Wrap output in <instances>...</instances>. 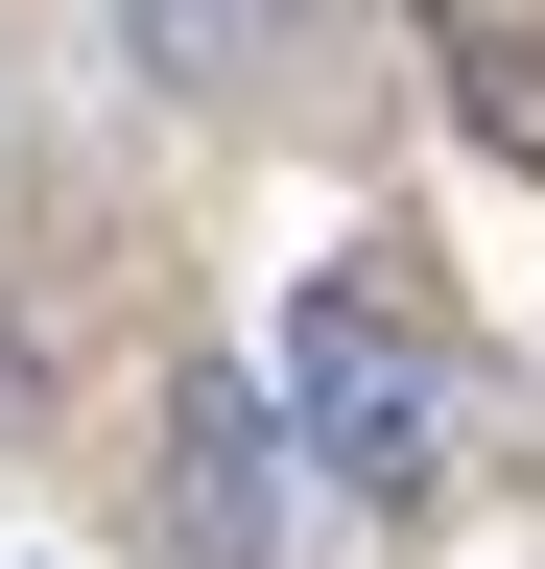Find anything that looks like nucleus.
Listing matches in <instances>:
<instances>
[{
	"label": "nucleus",
	"mask_w": 545,
	"mask_h": 569,
	"mask_svg": "<svg viewBox=\"0 0 545 569\" xmlns=\"http://www.w3.org/2000/svg\"><path fill=\"white\" fill-rule=\"evenodd\" d=\"M285 451L356 498V522H427V475H451V356L403 332L356 261H332L309 309H285Z\"/></svg>",
	"instance_id": "nucleus-1"
},
{
	"label": "nucleus",
	"mask_w": 545,
	"mask_h": 569,
	"mask_svg": "<svg viewBox=\"0 0 545 569\" xmlns=\"http://www.w3.org/2000/svg\"><path fill=\"white\" fill-rule=\"evenodd\" d=\"M285 475H309L285 403L190 356V403H166V569H309V498H285Z\"/></svg>",
	"instance_id": "nucleus-2"
},
{
	"label": "nucleus",
	"mask_w": 545,
	"mask_h": 569,
	"mask_svg": "<svg viewBox=\"0 0 545 569\" xmlns=\"http://www.w3.org/2000/svg\"><path fill=\"white\" fill-rule=\"evenodd\" d=\"M261 24H285V0H119V48H143L166 96H214V71H261Z\"/></svg>",
	"instance_id": "nucleus-3"
}]
</instances>
